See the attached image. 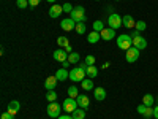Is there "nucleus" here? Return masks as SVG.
I'll return each mask as SVG.
<instances>
[{
	"mask_svg": "<svg viewBox=\"0 0 158 119\" xmlns=\"http://www.w3.org/2000/svg\"><path fill=\"white\" fill-rule=\"evenodd\" d=\"M117 46L120 48V49H123V51H128L131 46H133V37L127 35V33L118 35L117 37Z\"/></svg>",
	"mask_w": 158,
	"mask_h": 119,
	"instance_id": "nucleus-2",
	"label": "nucleus"
},
{
	"mask_svg": "<svg viewBox=\"0 0 158 119\" xmlns=\"http://www.w3.org/2000/svg\"><path fill=\"white\" fill-rule=\"evenodd\" d=\"M71 116H73V119H84V117H85V110L79 108V110L73 111V113H71Z\"/></svg>",
	"mask_w": 158,
	"mask_h": 119,
	"instance_id": "nucleus-23",
	"label": "nucleus"
},
{
	"mask_svg": "<svg viewBox=\"0 0 158 119\" xmlns=\"http://www.w3.org/2000/svg\"><path fill=\"white\" fill-rule=\"evenodd\" d=\"M103 29H104L103 21H95V22H94V30H95V32H101Z\"/></svg>",
	"mask_w": 158,
	"mask_h": 119,
	"instance_id": "nucleus-30",
	"label": "nucleus"
},
{
	"mask_svg": "<svg viewBox=\"0 0 158 119\" xmlns=\"http://www.w3.org/2000/svg\"><path fill=\"white\" fill-rule=\"evenodd\" d=\"M122 24H123V27L127 29H135V25H136V21L133 19V16H130V15H125L122 18Z\"/></svg>",
	"mask_w": 158,
	"mask_h": 119,
	"instance_id": "nucleus-13",
	"label": "nucleus"
},
{
	"mask_svg": "<svg viewBox=\"0 0 158 119\" xmlns=\"http://www.w3.org/2000/svg\"><path fill=\"white\" fill-rule=\"evenodd\" d=\"M57 83H59V79L56 78V75H54V76H48L46 81H44V87H46L48 90H54V89L57 87Z\"/></svg>",
	"mask_w": 158,
	"mask_h": 119,
	"instance_id": "nucleus-11",
	"label": "nucleus"
},
{
	"mask_svg": "<svg viewBox=\"0 0 158 119\" xmlns=\"http://www.w3.org/2000/svg\"><path fill=\"white\" fill-rule=\"evenodd\" d=\"M60 13H63V7H60V5H52V7L49 8V16H51L52 19L59 18Z\"/></svg>",
	"mask_w": 158,
	"mask_h": 119,
	"instance_id": "nucleus-14",
	"label": "nucleus"
},
{
	"mask_svg": "<svg viewBox=\"0 0 158 119\" xmlns=\"http://www.w3.org/2000/svg\"><path fill=\"white\" fill-rule=\"evenodd\" d=\"M133 46H136L139 51H141V49H146V48H147V40L144 38L142 35L133 37Z\"/></svg>",
	"mask_w": 158,
	"mask_h": 119,
	"instance_id": "nucleus-8",
	"label": "nucleus"
},
{
	"mask_svg": "<svg viewBox=\"0 0 158 119\" xmlns=\"http://www.w3.org/2000/svg\"><path fill=\"white\" fill-rule=\"evenodd\" d=\"M94 95H95V99L98 102H101V100L106 99V90H104L103 87H95L94 89Z\"/></svg>",
	"mask_w": 158,
	"mask_h": 119,
	"instance_id": "nucleus-18",
	"label": "nucleus"
},
{
	"mask_svg": "<svg viewBox=\"0 0 158 119\" xmlns=\"http://www.w3.org/2000/svg\"><path fill=\"white\" fill-rule=\"evenodd\" d=\"M77 102H76V99H71V97H68V99H65V102H63V105H62V108H63V111H67L68 114H71L73 111H76L77 110Z\"/></svg>",
	"mask_w": 158,
	"mask_h": 119,
	"instance_id": "nucleus-5",
	"label": "nucleus"
},
{
	"mask_svg": "<svg viewBox=\"0 0 158 119\" xmlns=\"http://www.w3.org/2000/svg\"><path fill=\"white\" fill-rule=\"evenodd\" d=\"M76 102H77V105H79L82 110H87L89 105H90V100H89L87 95H77V97H76Z\"/></svg>",
	"mask_w": 158,
	"mask_h": 119,
	"instance_id": "nucleus-15",
	"label": "nucleus"
},
{
	"mask_svg": "<svg viewBox=\"0 0 158 119\" xmlns=\"http://www.w3.org/2000/svg\"><path fill=\"white\" fill-rule=\"evenodd\" d=\"M56 78L59 79V81H65V79L70 78V72L67 68H60V70L56 72Z\"/></svg>",
	"mask_w": 158,
	"mask_h": 119,
	"instance_id": "nucleus-17",
	"label": "nucleus"
},
{
	"mask_svg": "<svg viewBox=\"0 0 158 119\" xmlns=\"http://www.w3.org/2000/svg\"><path fill=\"white\" fill-rule=\"evenodd\" d=\"M62 7H63V11H65V13H71V11L74 10L71 3H65V5H62Z\"/></svg>",
	"mask_w": 158,
	"mask_h": 119,
	"instance_id": "nucleus-34",
	"label": "nucleus"
},
{
	"mask_svg": "<svg viewBox=\"0 0 158 119\" xmlns=\"http://www.w3.org/2000/svg\"><path fill=\"white\" fill-rule=\"evenodd\" d=\"M108 24H109V27L117 30V29H120L122 27V16L120 15H117V13H111L109 18H108Z\"/></svg>",
	"mask_w": 158,
	"mask_h": 119,
	"instance_id": "nucleus-4",
	"label": "nucleus"
},
{
	"mask_svg": "<svg viewBox=\"0 0 158 119\" xmlns=\"http://www.w3.org/2000/svg\"><path fill=\"white\" fill-rule=\"evenodd\" d=\"M16 5H18V8H21V10H24L25 7L29 5V0H18L16 2Z\"/></svg>",
	"mask_w": 158,
	"mask_h": 119,
	"instance_id": "nucleus-32",
	"label": "nucleus"
},
{
	"mask_svg": "<svg viewBox=\"0 0 158 119\" xmlns=\"http://www.w3.org/2000/svg\"><path fill=\"white\" fill-rule=\"evenodd\" d=\"M74 30H76L79 35H84V33H85V30H87V27H85V22H77Z\"/></svg>",
	"mask_w": 158,
	"mask_h": 119,
	"instance_id": "nucleus-24",
	"label": "nucleus"
},
{
	"mask_svg": "<svg viewBox=\"0 0 158 119\" xmlns=\"http://www.w3.org/2000/svg\"><path fill=\"white\" fill-rule=\"evenodd\" d=\"M54 60H57V62H65V60H68V52L65 51V49H57V51H54Z\"/></svg>",
	"mask_w": 158,
	"mask_h": 119,
	"instance_id": "nucleus-12",
	"label": "nucleus"
},
{
	"mask_svg": "<svg viewBox=\"0 0 158 119\" xmlns=\"http://www.w3.org/2000/svg\"><path fill=\"white\" fill-rule=\"evenodd\" d=\"M85 73H87V78H95V76H98V68L95 65H90V67H87Z\"/></svg>",
	"mask_w": 158,
	"mask_h": 119,
	"instance_id": "nucleus-21",
	"label": "nucleus"
},
{
	"mask_svg": "<svg viewBox=\"0 0 158 119\" xmlns=\"http://www.w3.org/2000/svg\"><path fill=\"white\" fill-rule=\"evenodd\" d=\"M85 64L89 65V67H90V65H95V57L94 56H87L85 57Z\"/></svg>",
	"mask_w": 158,
	"mask_h": 119,
	"instance_id": "nucleus-33",
	"label": "nucleus"
},
{
	"mask_svg": "<svg viewBox=\"0 0 158 119\" xmlns=\"http://www.w3.org/2000/svg\"><path fill=\"white\" fill-rule=\"evenodd\" d=\"M70 18L74 21V22H85L87 21V16H85V8L84 7H74V10L70 13Z\"/></svg>",
	"mask_w": 158,
	"mask_h": 119,
	"instance_id": "nucleus-1",
	"label": "nucleus"
},
{
	"mask_svg": "<svg viewBox=\"0 0 158 119\" xmlns=\"http://www.w3.org/2000/svg\"><path fill=\"white\" fill-rule=\"evenodd\" d=\"M0 119H15V116H13L11 113H8V111H6V113H3V114H2V117H0Z\"/></svg>",
	"mask_w": 158,
	"mask_h": 119,
	"instance_id": "nucleus-35",
	"label": "nucleus"
},
{
	"mask_svg": "<svg viewBox=\"0 0 158 119\" xmlns=\"http://www.w3.org/2000/svg\"><path fill=\"white\" fill-rule=\"evenodd\" d=\"M70 65H71V64H70L68 60H65V62H62V68H68Z\"/></svg>",
	"mask_w": 158,
	"mask_h": 119,
	"instance_id": "nucleus-40",
	"label": "nucleus"
},
{
	"mask_svg": "<svg viewBox=\"0 0 158 119\" xmlns=\"http://www.w3.org/2000/svg\"><path fill=\"white\" fill-rule=\"evenodd\" d=\"M142 103L146 105V107H152V105L155 103V97L150 95V94H146V95L142 97Z\"/></svg>",
	"mask_w": 158,
	"mask_h": 119,
	"instance_id": "nucleus-22",
	"label": "nucleus"
},
{
	"mask_svg": "<svg viewBox=\"0 0 158 119\" xmlns=\"http://www.w3.org/2000/svg\"><path fill=\"white\" fill-rule=\"evenodd\" d=\"M142 116L146 117V119L152 117V116H153V108H152V107H147V108H146V111H144V114H142Z\"/></svg>",
	"mask_w": 158,
	"mask_h": 119,
	"instance_id": "nucleus-31",
	"label": "nucleus"
},
{
	"mask_svg": "<svg viewBox=\"0 0 158 119\" xmlns=\"http://www.w3.org/2000/svg\"><path fill=\"white\" fill-rule=\"evenodd\" d=\"M48 2H49V3H56V0H48Z\"/></svg>",
	"mask_w": 158,
	"mask_h": 119,
	"instance_id": "nucleus-43",
	"label": "nucleus"
},
{
	"mask_svg": "<svg viewBox=\"0 0 158 119\" xmlns=\"http://www.w3.org/2000/svg\"><path fill=\"white\" fill-rule=\"evenodd\" d=\"M46 99H48V102L51 103V102H56V99H57V94H56V90H48V94H46Z\"/></svg>",
	"mask_w": 158,
	"mask_h": 119,
	"instance_id": "nucleus-29",
	"label": "nucleus"
},
{
	"mask_svg": "<svg viewBox=\"0 0 158 119\" xmlns=\"http://www.w3.org/2000/svg\"><path fill=\"white\" fill-rule=\"evenodd\" d=\"M155 100H156V103H158V97H156V99H155Z\"/></svg>",
	"mask_w": 158,
	"mask_h": 119,
	"instance_id": "nucleus-44",
	"label": "nucleus"
},
{
	"mask_svg": "<svg viewBox=\"0 0 158 119\" xmlns=\"http://www.w3.org/2000/svg\"><path fill=\"white\" fill-rule=\"evenodd\" d=\"M63 49H65V51H67V52H68V54H71V52H73V48H71V45H67V46H65Z\"/></svg>",
	"mask_w": 158,
	"mask_h": 119,
	"instance_id": "nucleus-39",
	"label": "nucleus"
},
{
	"mask_svg": "<svg viewBox=\"0 0 158 119\" xmlns=\"http://www.w3.org/2000/svg\"><path fill=\"white\" fill-rule=\"evenodd\" d=\"M76 24H77V22H74L71 18H67V19H63V21L60 22V27H62L65 32H70V30L76 29Z\"/></svg>",
	"mask_w": 158,
	"mask_h": 119,
	"instance_id": "nucleus-9",
	"label": "nucleus"
},
{
	"mask_svg": "<svg viewBox=\"0 0 158 119\" xmlns=\"http://www.w3.org/2000/svg\"><path fill=\"white\" fill-rule=\"evenodd\" d=\"M153 117H155V119H158V105L153 108Z\"/></svg>",
	"mask_w": 158,
	"mask_h": 119,
	"instance_id": "nucleus-41",
	"label": "nucleus"
},
{
	"mask_svg": "<svg viewBox=\"0 0 158 119\" xmlns=\"http://www.w3.org/2000/svg\"><path fill=\"white\" fill-rule=\"evenodd\" d=\"M100 38H101L100 32H95V30H94V32H90V33L87 35V42H89V43H92V45H94V43H97V42H98Z\"/></svg>",
	"mask_w": 158,
	"mask_h": 119,
	"instance_id": "nucleus-20",
	"label": "nucleus"
},
{
	"mask_svg": "<svg viewBox=\"0 0 158 119\" xmlns=\"http://www.w3.org/2000/svg\"><path fill=\"white\" fill-rule=\"evenodd\" d=\"M57 45H59L60 48H65L67 45H70V42H68L67 37H59V38H57Z\"/></svg>",
	"mask_w": 158,
	"mask_h": 119,
	"instance_id": "nucleus-28",
	"label": "nucleus"
},
{
	"mask_svg": "<svg viewBox=\"0 0 158 119\" xmlns=\"http://www.w3.org/2000/svg\"><path fill=\"white\" fill-rule=\"evenodd\" d=\"M146 108H147V107H146V105H144V103H142V105H139V107H138V113H139V114H144V111H146Z\"/></svg>",
	"mask_w": 158,
	"mask_h": 119,
	"instance_id": "nucleus-36",
	"label": "nucleus"
},
{
	"mask_svg": "<svg viewBox=\"0 0 158 119\" xmlns=\"http://www.w3.org/2000/svg\"><path fill=\"white\" fill-rule=\"evenodd\" d=\"M68 62H70L71 65L79 62V54H77V52H71V54H68Z\"/></svg>",
	"mask_w": 158,
	"mask_h": 119,
	"instance_id": "nucleus-26",
	"label": "nucleus"
},
{
	"mask_svg": "<svg viewBox=\"0 0 158 119\" xmlns=\"http://www.w3.org/2000/svg\"><path fill=\"white\" fill-rule=\"evenodd\" d=\"M48 116H49V117H59V116H60V103L51 102V103L48 105Z\"/></svg>",
	"mask_w": 158,
	"mask_h": 119,
	"instance_id": "nucleus-7",
	"label": "nucleus"
},
{
	"mask_svg": "<svg viewBox=\"0 0 158 119\" xmlns=\"http://www.w3.org/2000/svg\"><path fill=\"white\" fill-rule=\"evenodd\" d=\"M135 29L136 30H139V32H144L147 29V24L144 22V21H136V25H135Z\"/></svg>",
	"mask_w": 158,
	"mask_h": 119,
	"instance_id": "nucleus-27",
	"label": "nucleus"
},
{
	"mask_svg": "<svg viewBox=\"0 0 158 119\" xmlns=\"http://www.w3.org/2000/svg\"><path fill=\"white\" fill-rule=\"evenodd\" d=\"M40 2H41V0H29V5L30 7H38Z\"/></svg>",
	"mask_w": 158,
	"mask_h": 119,
	"instance_id": "nucleus-37",
	"label": "nucleus"
},
{
	"mask_svg": "<svg viewBox=\"0 0 158 119\" xmlns=\"http://www.w3.org/2000/svg\"><path fill=\"white\" fill-rule=\"evenodd\" d=\"M85 76H87V73H85V70H82L81 67H74V68L70 72V79H71L73 83H77V81L81 83Z\"/></svg>",
	"mask_w": 158,
	"mask_h": 119,
	"instance_id": "nucleus-3",
	"label": "nucleus"
},
{
	"mask_svg": "<svg viewBox=\"0 0 158 119\" xmlns=\"http://www.w3.org/2000/svg\"><path fill=\"white\" fill-rule=\"evenodd\" d=\"M77 95H79L77 87H76V86H70V87H68V97H71V99H76Z\"/></svg>",
	"mask_w": 158,
	"mask_h": 119,
	"instance_id": "nucleus-25",
	"label": "nucleus"
},
{
	"mask_svg": "<svg viewBox=\"0 0 158 119\" xmlns=\"http://www.w3.org/2000/svg\"><path fill=\"white\" fill-rule=\"evenodd\" d=\"M57 119H73V116H71V114H68V113H67V114H60V116H59V117H57Z\"/></svg>",
	"mask_w": 158,
	"mask_h": 119,
	"instance_id": "nucleus-38",
	"label": "nucleus"
},
{
	"mask_svg": "<svg viewBox=\"0 0 158 119\" xmlns=\"http://www.w3.org/2000/svg\"><path fill=\"white\" fill-rule=\"evenodd\" d=\"M19 108H21V103H19L18 100H11V102L8 103V113H11L13 116L19 111Z\"/></svg>",
	"mask_w": 158,
	"mask_h": 119,
	"instance_id": "nucleus-16",
	"label": "nucleus"
},
{
	"mask_svg": "<svg viewBox=\"0 0 158 119\" xmlns=\"http://www.w3.org/2000/svg\"><path fill=\"white\" fill-rule=\"evenodd\" d=\"M100 35H101L103 40H106V42H111V40L115 37V30L111 29V27H104V29L100 32Z\"/></svg>",
	"mask_w": 158,
	"mask_h": 119,
	"instance_id": "nucleus-10",
	"label": "nucleus"
},
{
	"mask_svg": "<svg viewBox=\"0 0 158 119\" xmlns=\"http://www.w3.org/2000/svg\"><path fill=\"white\" fill-rule=\"evenodd\" d=\"M81 87L84 90H94V81H92V78H84L82 81H81Z\"/></svg>",
	"mask_w": 158,
	"mask_h": 119,
	"instance_id": "nucleus-19",
	"label": "nucleus"
},
{
	"mask_svg": "<svg viewBox=\"0 0 158 119\" xmlns=\"http://www.w3.org/2000/svg\"><path fill=\"white\" fill-rule=\"evenodd\" d=\"M125 59H127V62H130V64L136 62V60L139 59V49H138L136 46H131V48L125 52Z\"/></svg>",
	"mask_w": 158,
	"mask_h": 119,
	"instance_id": "nucleus-6",
	"label": "nucleus"
},
{
	"mask_svg": "<svg viewBox=\"0 0 158 119\" xmlns=\"http://www.w3.org/2000/svg\"><path fill=\"white\" fill-rule=\"evenodd\" d=\"M79 67H81L82 70H87V67H89V65H87L85 62H81V64H79Z\"/></svg>",
	"mask_w": 158,
	"mask_h": 119,
	"instance_id": "nucleus-42",
	"label": "nucleus"
}]
</instances>
